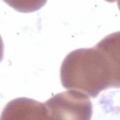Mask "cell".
I'll return each instance as SVG.
<instances>
[{
	"label": "cell",
	"mask_w": 120,
	"mask_h": 120,
	"mask_svg": "<svg viewBox=\"0 0 120 120\" xmlns=\"http://www.w3.org/2000/svg\"><path fill=\"white\" fill-rule=\"evenodd\" d=\"M49 120L91 119L92 105L87 95L68 90L59 93L44 103Z\"/></svg>",
	"instance_id": "7a4b0ae2"
},
{
	"label": "cell",
	"mask_w": 120,
	"mask_h": 120,
	"mask_svg": "<svg viewBox=\"0 0 120 120\" xmlns=\"http://www.w3.org/2000/svg\"><path fill=\"white\" fill-rule=\"evenodd\" d=\"M119 32L107 35L94 46L70 52L60 67L62 86L92 98L106 89L119 88Z\"/></svg>",
	"instance_id": "6da1fadb"
},
{
	"label": "cell",
	"mask_w": 120,
	"mask_h": 120,
	"mask_svg": "<svg viewBox=\"0 0 120 120\" xmlns=\"http://www.w3.org/2000/svg\"><path fill=\"white\" fill-rule=\"evenodd\" d=\"M1 120H48L44 103L25 97L9 101L4 108Z\"/></svg>",
	"instance_id": "3957f363"
}]
</instances>
